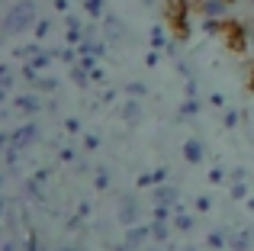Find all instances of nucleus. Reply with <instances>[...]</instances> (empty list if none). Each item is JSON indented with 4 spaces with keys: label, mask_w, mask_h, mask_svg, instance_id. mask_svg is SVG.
I'll return each mask as SVG.
<instances>
[{
    "label": "nucleus",
    "mask_w": 254,
    "mask_h": 251,
    "mask_svg": "<svg viewBox=\"0 0 254 251\" xmlns=\"http://www.w3.org/2000/svg\"><path fill=\"white\" fill-rule=\"evenodd\" d=\"M148 239H151V226H132L129 232H126V245L135 248V251L148 245Z\"/></svg>",
    "instance_id": "obj_11"
},
{
    "label": "nucleus",
    "mask_w": 254,
    "mask_h": 251,
    "mask_svg": "<svg viewBox=\"0 0 254 251\" xmlns=\"http://www.w3.org/2000/svg\"><path fill=\"white\" fill-rule=\"evenodd\" d=\"M103 36H106V42H123L126 39V23L119 16H103Z\"/></svg>",
    "instance_id": "obj_9"
},
{
    "label": "nucleus",
    "mask_w": 254,
    "mask_h": 251,
    "mask_svg": "<svg viewBox=\"0 0 254 251\" xmlns=\"http://www.w3.org/2000/svg\"><path fill=\"white\" fill-rule=\"evenodd\" d=\"M222 177H225V174H222V168H212V174H209V181H212V184H219Z\"/></svg>",
    "instance_id": "obj_37"
},
{
    "label": "nucleus",
    "mask_w": 254,
    "mask_h": 251,
    "mask_svg": "<svg viewBox=\"0 0 254 251\" xmlns=\"http://www.w3.org/2000/svg\"><path fill=\"white\" fill-rule=\"evenodd\" d=\"M64 129H68L71 135H77V132H81V120H77V116H68V120H64Z\"/></svg>",
    "instance_id": "obj_31"
},
{
    "label": "nucleus",
    "mask_w": 254,
    "mask_h": 251,
    "mask_svg": "<svg viewBox=\"0 0 254 251\" xmlns=\"http://www.w3.org/2000/svg\"><path fill=\"white\" fill-rule=\"evenodd\" d=\"M64 23H68V29H84V23H81V19H77V16H71V13H68V16H64Z\"/></svg>",
    "instance_id": "obj_35"
},
{
    "label": "nucleus",
    "mask_w": 254,
    "mask_h": 251,
    "mask_svg": "<svg viewBox=\"0 0 254 251\" xmlns=\"http://www.w3.org/2000/svg\"><path fill=\"white\" fill-rule=\"evenodd\" d=\"M116 251H135V248H129V245H126V242H123V245H119Z\"/></svg>",
    "instance_id": "obj_44"
},
{
    "label": "nucleus",
    "mask_w": 254,
    "mask_h": 251,
    "mask_svg": "<svg viewBox=\"0 0 254 251\" xmlns=\"http://www.w3.org/2000/svg\"><path fill=\"white\" fill-rule=\"evenodd\" d=\"M209 103H212V107H225V100H222V94H212V97H209Z\"/></svg>",
    "instance_id": "obj_40"
},
{
    "label": "nucleus",
    "mask_w": 254,
    "mask_h": 251,
    "mask_svg": "<svg viewBox=\"0 0 254 251\" xmlns=\"http://www.w3.org/2000/svg\"><path fill=\"white\" fill-rule=\"evenodd\" d=\"M119 116H123V123H129V126H138L142 123V107H138V100H132V97H126V103L119 107Z\"/></svg>",
    "instance_id": "obj_12"
},
{
    "label": "nucleus",
    "mask_w": 254,
    "mask_h": 251,
    "mask_svg": "<svg viewBox=\"0 0 254 251\" xmlns=\"http://www.w3.org/2000/svg\"><path fill=\"white\" fill-rule=\"evenodd\" d=\"M39 16H36V3L32 0H19V3H13L10 10H6L3 16V36L13 39V36H23L26 29H36Z\"/></svg>",
    "instance_id": "obj_1"
},
{
    "label": "nucleus",
    "mask_w": 254,
    "mask_h": 251,
    "mask_svg": "<svg viewBox=\"0 0 254 251\" xmlns=\"http://www.w3.org/2000/svg\"><path fill=\"white\" fill-rule=\"evenodd\" d=\"M251 49H254V42H251Z\"/></svg>",
    "instance_id": "obj_51"
},
{
    "label": "nucleus",
    "mask_w": 254,
    "mask_h": 251,
    "mask_svg": "<svg viewBox=\"0 0 254 251\" xmlns=\"http://www.w3.org/2000/svg\"><path fill=\"white\" fill-rule=\"evenodd\" d=\"M142 3H145V6H155V3H161V0H142Z\"/></svg>",
    "instance_id": "obj_45"
},
{
    "label": "nucleus",
    "mask_w": 254,
    "mask_h": 251,
    "mask_svg": "<svg viewBox=\"0 0 254 251\" xmlns=\"http://www.w3.org/2000/svg\"><path fill=\"white\" fill-rule=\"evenodd\" d=\"M58 158H62L64 164H71V161H74V148H62V155H58Z\"/></svg>",
    "instance_id": "obj_36"
},
{
    "label": "nucleus",
    "mask_w": 254,
    "mask_h": 251,
    "mask_svg": "<svg viewBox=\"0 0 254 251\" xmlns=\"http://www.w3.org/2000/svg\"><path fill=\"white\" fill-rule=\"evenodd\" d=\"M151 200H155V206H177L180 203V190L171 187V184H161V187L151 190Z\"/></svg>",
    "instance_id": "obj_7"
},
{
    "label": "nucleus",
    "mask_w": 254,
    "mask_h": 251,
    "mask_svg": "<svg viewBox=\"0 0 254 251\" xmlns=\"http://www.w3.org/2000/svg\"><path fill=\"white\" fill-rule=\"evenodd\" d=\"M148 42H151V49H158V52H161V49H168V36H164V29H161V26H155V29L148 32Z\"/></svg>",
    "instance_id": "obj_21"
},
{
    "label": "nucleus",
    "mask_w": 254,
    "mask_h": 251,
    "mask_svg": "<svg viewBox=\"0 0 254 251\" xmlns=\"http://www.w3.org/2000/svg\"><path fill=\"white\" fill-rule=\"evenodd\" d=\"M238 123H242V113H238V110H222V126L225 129H235Z\"/></svg>",
    "instance_id": "obj_27"
},
{
    "label": "nucleus",
    "mask_w": 254,
    "mask_h": 251,
    "mask_svg": "<svg viewBox=\"0 0 254 251\" xmlns=\"http://www.w3.org/2000/svg\"><path fill=\"white\" fill-rule=\"evenodd\" d=\"M232 3H235V0H203L199 16H203V19H222L225 13L232 10Z\"/></svg>",
    "instance_id": "obj_6"
},
{
    "label": "nucleus",
    "mask_w": 254,
    "mask_h": 251,
    "mask_svg": "<svg viewBox=\"0 0 254 251\" xmlns=\"http://www.w3.org/2000/svg\"><path fill=\"white\" fill-rule=\"evenodd\" d=\"M93 187H97V190H110V171H106V168L93 171Z\"/></svg>",
    "instance_id": "obj_24"
},
{
    "label": "nucleus",
    "mask_w": 254,
    "mask_h": 251,
    "mask_svg": "<svg viewBox=\"0 0 254 251\" xmlns=\"http://www.w3.org/2000/svg\"><path fill=\"white\" fill-rule=\"evenodd\" d=\"M126 97H132V100H138V97H145L148 94V84H142V81H132V84H126Z\"/></svg>",
    "instance_id": "obj_23"
},
{
    "label": "nucleus",
    "mask_w": 254,
    "mask_h": 251,
    "mask_svg": "<svg viewBox=\"0 0 254 251\" xmlns=\"http://www.w3.org/2000/svg\"><path fill=\"white\" fill-rule=\"evenodd\" d=\"M225 42H229L232 52H245L248 49V32H245V23H229V29H225Z\"/></svg>",
    "instance_id": "obj_4"
},
{
    "label": "nucleus",
    "mask_w": 254,
    "mask_h": 251,
    "mask_svg": "<svg viewBox=\"0 0 254 251\" xmlns=\"http://www.w3.org/2000/svg\"><path fill=\"white\" fill-rule=\"evenodd\" d=\"M151 239H155L158 245H164V242L171 239V229H168V222H151Z\"/></svg>",
    "instance_id": "obj_19"
},
{
    "label": "nucleus",
    "mask_w": 254,
    "mask_h": 251,
    "mask_svg": "<svg viewBox=\"0 0 254 251\" xmlns=\"http://www.w3.org/2000/svg\"><path fill=\"white\" fill-rule=\"evenodd\" d=\"M84 10L90 13L93 19H97V16H103V10H106V0H84Z\"/></svg>",
    "instance_id": "obj_25"
},
{
    "label": "nucleus",
    "mask_w": 254,
    "mask_h": 251,
    "mask_svg": "<svg viewBox=\"0 0 254 251\" xmlns=\"http://www.w3.org/2000/svg\"><path fill=\"white\" fill-rule=\"evenodd\" d=\"M49 177H52L49 168H42L36 177H29V181H26V187H23L26 196H32V200H42V196H45V181H49Z\"/></svg>",
    "instance_id": "obj_8"
},
{
    "label": "nucleus",
    "mask_w": 254,
    "mask_h": 251,
    "mask_svg": "<svg viewBox=\"0 0 254 251\" xmlns=\"http://www.w3.org/2000/svg\"><path fill=\"white\" fill-rule=\"evenodd\" d=\"M174 226H177V232H193V226H196V219H193L190 213H184V206H174Z\"/></svg>",
    "instance_id": "obj_13"
},
{
    "label": "nucleus",
    "mask_w": 254,
    "mask_h": 251,
    "mask_svg": "<svg viewBox=\"0 0 254 251\" xmlns=\"http://www.w3.org/2000/svg\"><path fill=\"white\" fill-rule=\"evenodd\" d=\"M90 77H93V81H103V77H106V74H103V68H100V64H97V68H93V71H90Z\"/></svg>",
    "instance_id": "obj_39"
},
{
    "label": "nucleus",
    "mask_w": 254,
    "mask_h": 251,
    "mask_svg": "<svg viewBox=\"0 0 254 251\" xmlns=\"http://www.w3.org/2000/svg\"><path fill=\"white\" fill-rule=\"evenodd\" d=\"M187 97H196V81H187Z\"/></svg>",
    "instance_id": "obj_41"
},
{
    "label": "nucleus",
    "mask_w": 254,
    "mask_h": 251,
    "mask_svg": "<svg viewBox=\"0 0 254 251\" xmlns=\"http://www.w3.org/2000/svg\"><path fill=\"white\" fill-rule=\"evenodd\" d=\"M196 209H199V213H209V209H212V200H209V196H196Z\"/></svg>",
    "instance_id": "obj_33"
},
{
    "label": "nucleus",
    "mask_w": 254,
    "mask_h": 251,
    "mask_svg": "<svg viewBox=\"0 0 254 251\" xmlns=\"http://www.w3.org/2000/svg\"><path fill=\"white\" fill-rule=\"evenodd\" d=\"M55 10H58V13H64V16H68V0H55Z\"/></svg>",
    "instance_id": "obj_38"
},
{
    "label": "nucleus",
    "mask_w": 254,
    "mask_h": 251,
    "mask_svg": "<svg viewBox=\"0 0 254 251\" xmlns=\"http://www.w3.org/2000/svg\"><path fill=\"white\" fill-rule=\"evenodd\" d=\"M32 32H36V42H45V39H49V32H52V19H39Z\"/></svg>",
    "instance_id": "obj_26"
},
{
    "label": "nucleus",
    "mask_w": 254,
    "mask_h": 251,
    "mask_svg": "<svg viewBox=\"0 0 254 251\" xmlns=\"http://www.w3.org/2000/svg\"><path fill=\"white\" fill-rule=\"evenodd\" d=\"M232 181H245V168H235V171H232Z\"/></svg>",
    "instance_id": "obj_42"
},
{
    "label": "nucleus",
    "mask_w": 254,
    "mask_h": 251,
    "mask_svg": "<svg viewBox=\"0 0 254 251\" xmlns=\"http://www.w3.org/2000/svg\"><path fill=\"white\" fill-rule=\"evenodd\" d=\"M36 142H39V126L36 123H23V126H16V129L10 132V145L19 148V151H26L29 145H36Z\"/></svg>",
    "instance_id": "obj_2"
},
{
    "label": "nucleus",
    "mask_w": 254,
    "mask_h": 251,
    "mask_svg": "<svg viewBox=\"0 0 254 251\" xmlns=\"http://www.w3.org/2000/svg\"><path fill=\"white\" fill-rule=\"evenodd\" d=\"M3 251H16V242H13V239H6V242H3Z\"/></svg>",
    "instance_id": "obj_43"
},
{
    "label": "nucleus",
    "mask_w": 254,
    "mask_h": 251,
    "mask_svg": "<svg viewBox=\"0 0 254 251\" xmlns=\"http://www.w3.org/2000/svg\"><path fill=\"white\" fill-rule=\"evenodd\" d=\"M184 251H196V248H184Z\"/></svg>",
    "instance_id": "obj_49"
},
{
    "label": "nucleus",
    "mask_w": 254,
    "mask_h": 251,
    "mask_svg": "<svg viewBox=\"0 0 254 251\" xmlns=\"http://www.w3.org/2000/svg\"><path fill=\"white\" fill-rule=\"evenodd\" d=\"M203 29L209 32V36H216V32H225V29H229V23H222V19H203Z\"/></svg>",
    "instance_id": "obj_28"
},
{
    "label": "nucleus",
    "mask_w": 254,
    "mask_h": 251,
    "mask_svg": "<svg viewBox=\"0 0 254 251\" xmlns=\"http://www.w3.org/2000/svg\"><path fill=\"white\" fill-rule=\"evenodd\" d=\"M184 158L190 164H199L203 161V142H199V138H187L184 142Z\"/></svg>",
    "instance_id": "obj_14"
},
{
    "label": "nucleus",
    "mask_w": 254,
    "mask_h": 251,
    "mask_svg": "<svg viewBox=\"0 0 254 251\" xmlns=\"http://www.w3.org/2000/svg\"><path fill=\"white\" fill-rule=\"evenodd\" d=\"M145 251H161V248H145Z\"/></svg>",
    "instance_id": "obj_48"
},
{
    "label": "nucleus",
    "mask_w": 254,
    "mask_h": 251,
    "mask_svg": "<svg viewBox=\"0 0 254 251\" xmlns=\"http://www.w3.org/2000/svg\"><path fill=\"white\" fill-rule=\"evenodd\" d=\"M84 148H87V151H97V148H100V135L87 132V135H84Z\"/></svg>",
    "instance_id": "obj_30"
},
{
    "label": "nucleus",
    "mask_w": 254,
    "mask_h": 251,
    "mask_svg": "<svg viewBox=\"0 0 254 251\" xmlns=\"http://www.w3.org/2000/svg\"><path fill=\"white\" fill-rule=\"evenodd\" d=\"M177 113H180V120H196V113H199V100H196V97H187V100L180 103Z\"/></svg>",
    "instance_id": "obj_16"
},
{
    "label": "nucleus",
    "mask_w": 254,
    "mask_h": 251,
    "mask_svg": "<svg viewBox=\"0 0 254 251\" xmlns=\"http://www.w3.org/2000/svg\"><path fill=\"white\" fill-rule=\"evenodd\" d=\"M19 161H23V151L13 148V145H3V164H6V174H16Z\"/></svg>",
    "instance_id": "obj_15"
},
{
    "label": "nucleus",
    "mask_w": 254,
    "mask_h": 251,
    "mask_svg": "<svg viewBox=\"0 0 254 251\" xmlns=\"http://www.w3.org/2000/svg\"><path fill=\"white\" fill-rule=\"evenodd\" d=\"M32 87H36V94H52V90L58 87V81H55V77H42V74H39L36 81H32Z\"/></svg>",
    "instance_id": "obj_22"
},
{
    "label": "nucleus",
    "mask_w": 254,
    "mask_h": 251,
    "mask_svg": "<svg viewBox=\"0 0 254 251\" xmlns=\"http://www.w3.org/2000/svg\"><path fill=\"white\" fill-rule=\"evenodd\" d=\"M116 219L123 222L126 229L138 226V200H135V196H129V193H123V196H119V206H116Z\"/></svg>",
    "instance_id": "obj_3"
},
{
    "label": "nucleus",
    "mask_w": 254,
    "mask_h": 251,
    "mask_svg": "<svg viewBox=\"0 0 254 251\" xmlns=\"http://www.w3.org/2000/svg\"><path fill=\"white\" fill-rule=\"evenodd\" d=\"M71 81H74L77 87H90L93 77H90V71H87V68H81V64H71Z\"/></svg>",
    "instance_id": "obj_17"
},
{
    "label": "nucleus",
    "mask_w": 254,
    "mask_h": 251,
    "mask_svg": "<svg viewBox=\"0 0 254 251\" xmlns=\"http://www.w3.org/2000/svg\"><path fill=\"white\" fill-rule=\"evenodd\" d=\"M248 3H251V6H254V0H248Z\"/></svg>",
    "instance_id": "obj_50"
},
{
    "label": "nucleus",
    "mask_w": 254,
    "mask_h": 251,
    "mask_svg": "<svg viewBox=\"0 0 254 251\" xmlns=\"http://www.w3.org/2000/svg\"><path fill=\"white\" fill-rule=\"evenodd\" d=\"M206 245L209 248H229V232H225V229H216V232H209V239H206Z\"/></svg>",
    "instance_id": "obj_18"
},
{
    "label": "nucleus",
    "mask_w": 254,
    "mask_h": 251,
    "mask_svg": "<svg viewBox=\"0 0 254 251\" xmlns=\"http://www.w3.org/2000/svg\"><path fill=\"white\" fill-rule=\"evenodd\" d=\"M10 90H13V68L0 64V94H10Z\"/></svg>",
    "instance_id": "obj_20"
},
{
    "label": "nucleus",
    "mask_w": 254,
    "mask_h": 251,
    "mask_svg": "<svg viewBox=\"0 0 254 251\" xmlns=\"http://www.w3.org/2000/svg\"><path fill=\"white\" fill-rule=\"evenodd\" d=\"M158 62H161V52H158V49H151L148 55H145V64H148V68H155Z\"/></svg>",
    "instance_id": "obj_32"
},
{
    "label": "nucleus",
    "mask_w": 254,
    "mask_h": 251,
    "mask_svg": "<svg viewBox=\"0 0 254 251\" xmlns=\"http://www.w3.org/2000/svg\"><path fill=\"white\" fill-rule=\"evenodd\" d=\"M254 245V229H238V232H229V248L232 251H251Z\"/></svg>",
    "instance_id": "obj_10"
},
{
    "label": "nucleus",
    "mask_w": 254,
    "mask_h": 251,
    "mask_svg": "<svg viewBox=\"0 0 254 251\" xmlns=\"http://www.w3.org/2000/svg\"><path fill=\"white\" fill-rule=\"evenodd\" d=\"M13 110L26 116H36V113H42V100H39V94H16L13 97Z\"/></svg>",
    "instance_id": "obj_5"
},
{
    "label": "nucleus",
    "mask_w": 254,
    "mask_h": 251,
    "mask_svg": "<svg viewBox=\"0 0 254 251\" xmlns=\"http://www.w3.org/2000/svg\"><path fill=\"white\" fill-rule=\"evenodd\" d=\"M248 209H251V213H254V196H251V200H248Z\"/></svg>",
    "instance_id": "obj_46"
},
{
    "label": "nucleus",
    "mask_w": 254,
    "mask_h": 251,
    "mask_svg": "<svg viewBox=\"0 0 254 251\" xmlns=\"http://www.w3.org/2000/svg\"><path fill=\"white\" fill-rule=\"evenodd\" d=\"M177 74H184L187 81H193V68H190L187 62H177Z\"/></svg>",
    "instance_id": "obj_34"
},
{
    "label": "nucleus",
    "mask_w": 254,
    "mask_h": 251,
    "mask_svg": "<svg viewBox=\"0 0 254 251\" xmlns=\"http://www.w3.org/2000/svg\"><path fill=\"white\" fill-rule=\"evenodd\" d=\"M232 196H235V200H245V196H248V184L245 181H232Z\"/></svg>",
    "instance_id": "obj_29"
},
{
    "label": "nucleus",
    "mask_w": 254,
    "mask_h": 251,
    "mask_svg": "<svg viewBox=\"0 0 254 251\" xmlns=\"http://www.w3.org/2000/svg\"><path fill=\"white\" fill-rule=\"evenodd\" d=\"M248 87H251V90H254V71H251V81H248Z\"/></svg>",
    "instance_id": "obj_47"
}]
</instances>
